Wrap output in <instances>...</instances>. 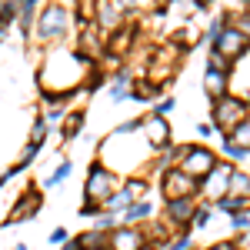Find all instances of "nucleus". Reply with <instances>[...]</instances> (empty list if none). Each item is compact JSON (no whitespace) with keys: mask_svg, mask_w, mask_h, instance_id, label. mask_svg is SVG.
I'll list each match as a JSON object with an SVG mask.
<instances>
[{"mask_svg":"<svg viewBox=\"0 0 250 250\" xmlns=\"http://www.w3.org/2000/svg\"><path fill=\"white\" fill-rule=\"evenodd\" d=\"M70 20H77L70 14V7L67 3H47V7H40L37 14V23H34V37L40 43H57L70 34Z\"/></svg>","mask_w":250,"mask_h":250,"instance_id":"nucleus-1","label":"nucleus"},{"mask_svg":"<svg viewBox=\"0 0 250 250\" xmlns=\"http://www.w3.org/2000/svg\"><path fill=\"white\" fill-rule=\"evenodd\" d=\"M124 187L120 173L110 170L104 160H94L87 167V180H83V200H94V204H107L117 190Z\"/></svg>","mask_w":250,"mask_h":250,"instance_id":"nucleus-2","label":"nucleus"},{"mask_svg":"<svg viewBox=\"0 0 250 250\" xmlns=\"http://www.w3.org/2000/svg\"><path fill=\"white\" fill-rule=\"evenodd\" d=\"M247 117H250V100H244V97L227 94L224 100H213L210 124L220 130V134H233V127H240Z\"/></svg>","mask_w":250,"mask_h":250,"instance_id":"nucleus-3","label":"nucleus"},{"mask_svg":"<svg viewBox=\"0 0 250 250\" xmlns=\"http://www.w3.org/2000/svg\"><path fill=\"white\" fill-rule=\"evenodd\" d=\"M217 160H220V157L210 150V144H180V160H177V167L184 173H190L193 180H204V177L217 167Z\"/></svg>","mask_w":250,"mask_h":250,"instance_id":"nucleus-4","label":"nucleus"},{"mask_svg":"<svg viewBox=\"0 0 250 250\" xmlns=\"http://www.w3.org/2000/svg\"><path fill=\"white\" fill-rule=\"evenodd\" d=\"M160 197L167 200H197L200 197V180H193L190 173H184L180 167H170L167 173H160Z\"/></svg>","mask_w":250,"mask_h":250,"instance_id":"nucleus-5","label":"nucleus"},{"mask_svg":"<svg viewBox=\"0 0 250 250\" xmlns=\"http://www.w3.org/2000/svg\"><path fill=\"white\" fill-rule=\"evenodd\" d=\"M230 173L233 167L227 164V160H217V167H213L204 180H200V197L207 200V204H217V200H224L227 197V184H230Z\"/></svg>","mask_w":250,"mask_h":250,"instance_id":"nucleus-6","label":"nucleus"},{"mask_svg":"<svg viewBox=\"0 0 250 250\" xmlns=\"http://www.w3.org/2000/svg\"><path fill=\"white\" fill-rule=\"evenodd\" d=\"M150 247V237L147 227H114L107 233V250H147Z\"/></svg>","mask_w":250,"mask_h":250,"instance_id":"nucleus-7","label":"nucleus"},{"mask_svg":"<svg viewBox=\"0 0 250 250\" xmlns=\"http://www.w3.org/2000/svg\"><path fill=\"white\" fill-rule=\"evenodd\" d=\"M40 207H43V197H40V190H37V187H27V190L20 193L14 204H10V213H7L3 227H14V224H23V220L37 217Z\"/></svg>","mask_w":250,"mask_h":250,"instance_id":"nucleus-8","label":"nucleus"},{"mask_svg":"<svg viewBox=\"0 0 250 250\" xmlns=\"http://www.w3.org/2000/svg\"><path fill=\"white\" fill-rule=\"evenodd\" d=\"M144 140H147V147L150 150H164V147H170L173 140H170V124H167V117H160V114H150L144 117Z\"/></svg>","mask_w":250,"mask_h":250,"instance_id":"nucleus-9","label":"nucleus"},{"mask_svg":"<svg viewBox=\"0 0 250 250\" xmlns=\"http://www.w3.org/2000/svg\"><path fill=\"white\" fill-rule=\"evenodd\" d=\"M193 213H197V200H167V204H164V220H167L177 233L190 230Z\"/></svg>","mask_w":250,"mask_h":250,"instance_id":"nucleus-10","label":"nucleus"},{"mask_svg":"<svg viewBox=\"0 0 250 250\" xmlns=\"http://www.w3.org/2000/svg\"><path fill=\"white\" fill-rule=\"evenodd\" d=\"M247 47H250V40L244 37V34H240L237 27H227V30L220 34V40L213 43L210 50H217V54H224V57H227V60L233 63V60H240L244 54H247Z\"/></svg>","mask_w":250,"mask_h":250,"instance_id":"nucleus-11","label":"nucleus"},{"mask_svg":"<svg viewBox=\"0 0 250 250\" xmlns=\"http://www.w3.org/2000/svg\"><path fill=\"white\" fill-rule=\"evenodd\" d=\"M124 17H127V14L117 7L114 0H100V3H97V17H94V23L100 27V30H104V34H114V30H120V27H124Z\"/></svg>","mask_w":250,"mask_h":250,"instance_id":"nucleus-12","label":"nucleus"},{"mask_svg":"<svg viewBox=\"0 0 250 250\" xmlns=\"http://www.w3.org/2000/svg\"><path fill=\"white\" fill-rule=\"evenodd\" d=\"M204 94L210 100H224L230 94V74H220V70H210L204 67Z\"/></svg>","mask_w":250,"mask_h":250,"instance_id":"nucleus-13","label":"nucleus"},{"mask_svg":"<svg viewBox=\"0 0 250 250\" xmlns=\"http://www.w3.org/2000/svg\"><path fill=\"white\" fill-rule=\"evenodd\" d=\"M150 217H154V204H150V200H137L130 210L120 213V224H124V227H144Z\"/></svg>","mask_w":250,"mask_h":250,"instance_id":"nucleus-14","label":"nucleus"},{"mask_svg":"<svg viewBox=\"0 0 250 250\" xmlns=\"http://www.w3.org/2000/svg\"><path fill=\"white\" fill-rule=\"evenodd\" d=\"M134 77L137 74H130V70H117L114 77H110V100H114V104H120V100L130 97V90H134Z\"/></svg>","mask_w":250,"mask_h":250,"instance_id":"nucleus-15","label":"nucleus"},{"mask_svg":"<svg viewBox=\"0 0 250 250\" xmlns=\"http://www.w3.org/2000/svg\"><path fill=\"white\" fill-rule=\"evenodd\" d=\"M177 160H180V147H173V144H170V147H164V150H157V154L154 157H150V164H147V170H150V173H167V170H170V167H177Z\"/></svg>","mask_w":250,"mask_h":250,"instance_id":"nucleus-16","label":"nucleus"},{"mask_svg":"<svg viewBox=\"0 0 250 250\" xmlns=\"http://www.w3.org/2000/svg\"><path fill=\"white\" fill-rule=\"evenodd\" d=\"M107 47H110V54L114 57H120V54H127L130 47H134V27H120V30H114V34H107Z\"/></svg>","mask_w":250,"mask_h":250,"instance_id":"nucleus-17","label":"nucleus"},{"mask_svg":"<svg viewBox=\"0 0 250 250\" xmlns=\"http://www.w3.org/2000/svg\"><path fill=\"white\" fill-rule=\"evenodd\" d=\"M157 90H160V87H157L147 74H137L134 77V90H130V100H137V104H154Z\"/></svg>","mask_w":250,"mask_h":250,"instance_id":"nucleus-18","label":"nucleus"},{"mask_svg":"<svg viewBox=\"0 0 250 250\" xmlns=\"http://www.w3.org/2000/svg\"><path fill=\"white\" fill-rule=\"evenodd\" d=\"M134 204H137L134 190H130V187H127V184H124V187H120V190H117L114 197H110V200H107V204H104V210H107V213H117V217H120V213H124V210H130V207H134Z\"/></svg>","mask_w":250,"mask_h":250,"instance_id":"nucleus-19","label":"nucleus"},{"mask_svg":"<svg viewBox=\"0 0 250 250\" xmlns=\"http://www.w3.org/2000/svg\"><path fill=\"white\" fill-rule=\"evenodd\" d=\"M80 134H83V110H74V114L63 117V124H60V140L70 144V140H77Z\"/></svg>","mask_w":250,"mask_h":250,"instance_id":"nucleus-20","label":"nucleus"},{"mask_svg":"<svg viewBox=\"0 0 250 250\" xmlns=\"http://www.w3.org/2000/svg\"><path fill=\"white\" fill-rule=\"evenodd\" d=\"M77 237V244H80V250H107V233L104 230H83V233H74Z\"/></svg>","mask_w":250,"mask_h":250,"instance_id":"nucleus-21","label":"nucleus"},{"mask_svg":"<svg viewBox=\"0 0 250 250\" xmlns=\"http://www.w3.org/2000/svg\"><path fill=\"white\" fill-rule=\"evenodd\" d=\"M50 130H54V124H47V117L40 114L37 120H34V127H30V140H27V144L47 147V137H50Z\"/></svg>","mask_w":250,"mask_h":250,"instance_id":"nucleus-22","label":"nucleus"},{"mask_svg":"<svg viewBox=\"0 0 250 250\" xmlns=\"http://www.w3.org/2000/svg\"><path fill=\"white\" fill-rule=\"evenodd\" d=\"M227 190H230L233 197H250V173L247 170H233Z\"/></svg>","mask_w":250,"mask_h":250,"instance_id":"nucleus-23","label":"nucleus"},{"mask_svg":"<svg viewBox=\"0 0 250 250\" xmlns=\"http://www.w3.org/2000/svg\"><path fill=\"white\" fill-rule=\"evenodd\" d=\"M227 27H230V14H217V17H210V23H207V43L213 47Z\"/></svg>","mask_w":250,"mask_h":250,"instance_id":"nucleus-24","label":"nucleus"},{"mask_svg":"<svg viewBox=\"0 0 250 250\" xmlns=\"http://www.w3.org/2000/svg\"><path fill=\"white\" fill-rule=\"evenodd\" d=\"M70 173H74V160H60V164H57V170L50 173L47 180H40V184H43V187L50 190V187H60V184H63V180L70 177Z\"/></svg>","mask_w":250,"mask_h":250,"instance_id":"nucleus-25","label":"nucleus"},{"mask_svg":"<svg viewBox=\"0 0 250 250\" xmlns=\"http://www.w3.org/2000/svg\"><path fill=\"white\" fill-rule=\"evenodd\" d=\"M213 213H217V207H213V204H207V200H200V204H197V213H193L190 230H204V227L213 220Z\"/></svg>","mask_w":250,"mask_h":250,"instance_id":"nucleus-26","label":"nucleus"},{"mask_svg":"<svg viewBox=\"0 0 250 250\" xmlns=\"http://www.w3.org/2000/svg\"><path fill=\"white\" fill-rule=\"evenodd\" d=\"M220 160H227V164H240V160H247V150L237 147L230 134H224V154H220Z\"/></svg>","mask_w":250,"mask_h":250,"instance_id":"nucleus-27","label":"nucleus"},{"mask_svg":"<svg viewBox=\"0 0 250 250\" xmlns=\"http://www.w3.org/2000/svg\"><path fill=\"white\" fill-rule=\"evenodd\" d=\"M17 20H20V3H17V0H7V3H3V10H0V30L7 34Z\"/></svg>","mask_w":250,"mask_h":250,"instance_id":"nucleus-28","label":"nucleus"},{"mask_svg":"<svg viewBox=\"0 0 250 250\" xmlns=\"http://www.w3.org/2000/svg\"><path fill=\"white\" fill-rule=\"evenodd\" d=\"M114 227H120V217H117V213H97L94 217V230H104V233H110L114 230Z\"/></svg>","mask_w":250,"mask_h":250,"instance_id":"nucleus-29","label":"nucleus"},{"mask_svg":"<svg viewBox=\"0 0 250 250\" xmlns=\"http://www.w3.org/2000/svg\"><path fill=\"white\" fill-rule=\"evenodd\" d=\"M164 250H193V233H190V230L173 233V237H170V244H167Z\"/></svg>","mask_w":250,"mask_h":250,"instance_id":"nucleus-30","label":"nucleus"},{"mask_svg":"<svg viewBox=\"0 0 250 250\" xmlns=\"http://www.w3.org/2000/svg\"><path fill=\"white\" fill-rule=\"evenodd\" d=\"M207 67H210V70H220V74H230L233 70V63L224 57V54H217V50H207Z\"/></svg>","mask_w":250,"mask_h":250,"instance_id":"nucleus-31","label":"nucleus"},{"mask_svg":"<svg viewBox=\"0 0 250 250\" xmlns=\"http://www.w3.org/2000/svg\"><path fill=\"white\" fill-rule=\"evenodd\" d=\"M124 184H127V187L134 190L137 200H147V190H150V180H147V177H127Z\"/></svg>","mask_w":250,"mask_h":250,"instance_id":"nucleus-32","label":"nucleus"},{"mask_svg":"<svg viewBox=\"0 0 250 250\" xmlns=\"http://www.w3.org/2000/svg\"><path fill=\"white\" fill-rule=\"evenodd\" d=\"M233 144H237V147H244V150H247L250 154V117L247 120H244V124H240V127H233Z\"/></svg>","mask_w":250,"mask_h":250,"instance_id":"nucleus-33","label":"nucleus"},{"mask_svg":"<svg viewBox=\"0 0 250 250\" xmlns=\"http://www.w3.org/2000/svg\"><path fill=\"white\" fill-rule=\"evenodd\" d=\"M40 150H43V147H37V144H27V147L20 150V160H17V167H20V170H23V167H30V164L37 160V154H40Z\"/></svg>","mask_w":250,"mask_h":250,"instance_id":"nucleus-34","label":"nucleus"},{"mask_svg":"<svg viewBox=\"0 0 250 250\" xmlns=\"http://www.w3.org/2000/svg\"><path fill=\"white\" fill-rule=\"evenodd\" d=\"M230 27H237V30H240V34L250 40V10H247V14H237V17H230Z\"/></svg>","mask_w":250,"mask_h":250,"instance_id":"nucleus-35","label":"nucleus"},{"mask_svg":"<svg viewBox=\"0 0 250 250\" xmlns=\"http://www.w3.org/2000/svg\"><path fill=\"white\" fill-rule=\"evenodd\" d=\"M43 117H47V124H63V117H67V110L63 107H43Z\"/></svg>","mask_w":250,"mask_h":250,"instance_id":"nucleus-36","label":"nucleus"},{"mask_svg":"<svg viewBox=\"0 0 250 250\" xmlns=\"http://www.w3.org/2000/svg\"><path fill=\"white\" fill-rule=\"evenodd\" d=\"M173 107H177V100H173V97H160V100H157L154 104V114H160V117H167L173 110Z\"/></svg>","mask_w":250,"mask_h":250,"instance_id":"nucleus-37","label":"nucleus"},{"mask_svg":"<svg viewBox=\"0 0 250 250\" xmlns=\"http://www.w3.org/2000/svg\"><path fill=\"white\" fill-rule=\"evenodd\" d=\"M67 240H74V237H70V230H67V227H54V230H50V244H57V247H63V244H67Z\"/></svg>","mask_w":250,"mask_h":250,"instance_id":"nucleus-38","label":"nucleus"},{"mask_svg":"<svg viewBox=\"0 0 250 250\" xmlns=\"http://www.w3.org/2000/svg\"><path fill=\"white\" fill-rule=\"evenodd\" d=\"M230 227H233V233L250 230V213H237V217H230Z\"/></svg>","mask_w":250,"mask_h":250,"instance_id":"nucleus-39","label":"nucleus"},{"mask_svg":"<svg viewBox=\"0 0 250 250\" xmlns=\"http://www.w3.org/2000/svg\"><path fill=\"white\" fill-rule=\"evenodd\" d=\"M97 213H104V204H94V200H83V207H80V217H97Z\"/></svg>","mask_w":250,"mask_h":250,"instance_id":"nucleus-40","label":"nucleus"},{"mask_svg":"<svg viewBox=\"0 0 250 250\" xmlns=\"http://www.w3.org/2000/svg\"><path fill=\"white\" fill-rule=\"evenodd\" d=\"M233 247H237V250H250V230L233 233Z\"/></svg>","mask_w":250,"mask_h":250,"instance_id":"nucleus-41","label":"nucleus"},{"mask_svg":"<svg viewBox=\"0 0 250 250\" xmlns=\"http://www.w3.org/2000/svg\"><path fill=\"white\" fill-rule=\"evenodd\" d=\"M114 3L124 10V14H134V10H140V0H114Z\"/></svg>","mask_w":250,"mask_h":250,"instance_id":"nucleus-42","label":"nucleus"},{"mask_svg":"<svg viewBox=\"0 0 250 250\" xmlns=\"http://www.w3.org/2000/svg\"><path fill=\"white\" fill-rule=\"evenodd\" d=\"M197 134H200V140L207 144V140H210V137L217 134V127H213V124H200V127H197Z\"/></svg>","mask_w":250,"mask_h":250,"instance_id":"nucleus-43","label":"nucleus"},{"mask_svg":"<svg viewBox=\"0 0 250 250\" xmlns=\"http://www.w3.org/2000/svg\"><path fill=\"white\" fill-rule=\"evenodd\" d=\"M207 250H237V247H233V240H220V244H210Z\"/></svg>","mask_w":250,"mask_h":250,"instance_id":"nucleus-44","label":"nucleus"},{"mask_svg":"<svg viewBox=\"0 0 250 250\" xmlns=\"http://www.w3.org/2000/svg\"><path fill=\"white\" fill-rule=\"evenodd\" d=\"M60 250H80V244H77V237H74V240H67V244H63V247Z\"/></svg>","mask_w":250,"mask_h":250,"instance_id":"nucleus-45","label":"nucleus"},{"mask_svg":"<svg viewBox=\"0 0 250 250\" xmlns=\"http://www.w3.org/2000/svg\"><path fill=\"white\" fill-rule=\"evenodd\" d=\"M3 184H7V177H0V190H3Z\"/></svg>","mask_w":250,"mask_h":250,"instance_id":"nucleus-46","label":"nucleus"},{"mask_svg":"<svg viewBox=\"0 0 250 250\" xmlns=\"http://www.w3.org/2000/svg\"><path fill=\"white\" fill-rule=\"evenodd\" d=\"M3 3H7V0H0V10H3Z\"/></svg>","mask_w":250,"mask_h":250,"instance_id":"nucleus-47","label":"nucleus"},{"mask_svg":"<svg viewBox=\"0 0 250 250\" xmlns=\"http://www.w3.org/2000/svg\"><path fill=\"white\" fill-rule=\"evenodd\" d=\"M0 43H3V30H0Z\"/></svg>","mask_w":250,"mask_h":250,"instance_id":"nucleus-48","label":"nucleus"},{"mask_svg":"<svg viewBox=\"0 0 250 250\" xmlns=\"http://www.w3.org/2000/svg\"><path fill=\"white\" fill-rule=\"evenodd\" d=\"M247 10H250V0H247Z\"/></svg>","mask_w":250,"mask_h":250,"instance_id":"nucleus-49","label":"nucleus"},{"mask_svg":"<svg viewBox=\"0 0 250 250\" xmlns=\"http://www.w3.org/2000/svg\"><path fill=\"white\" fill-rule=\"evenodd\" d=\"M147 250H154V247H147Z\"/></svg>","mask_w":250,"mask_h":250,"instance_id":"nucleus-50","label":"nucleus"}]
</instances>
